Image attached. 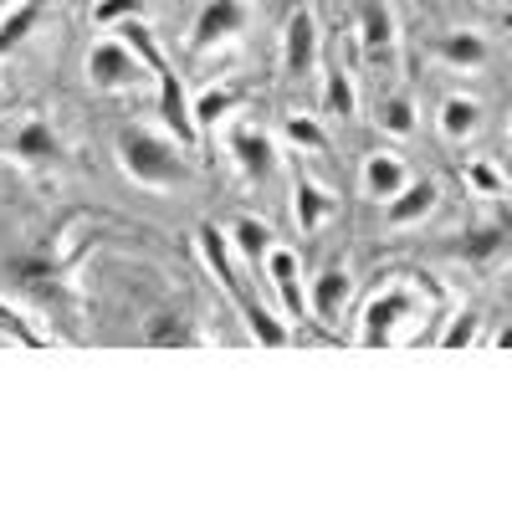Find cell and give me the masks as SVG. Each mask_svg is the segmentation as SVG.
Here are the masks:
<instances>
[{"label":"cell","instance_id":"cell-14","mask_svg":"<svg viewBox=\"0 0 512 512\" xmlns=\"http://www.w3.org/2000/svg\"><path fill=\"white\" fill-rule=\"evenodd\" d=\"M436 128H441V139L451 144H466V139H477V128H482V103L477 98H466V93H451L436 113Z\"/></svg>","mask_w":512,"mask_h":512},{"label":"cell","instance_id":"cell-28","mask_svg":"<svg viewBox=\"0 0 512 512\" xmlns=\"http://www.w3.org/2000/svg\"><path fill=\"white\" fill-rule=\"evenodd\" d=\"M287 134L303 144V149H318V144H323V134H318V123H313V118H287Z\"/></svg>","mask_w":512,"mask_h":512},{"label":"cell","instance_id":"cell-20","mask_svg":"<svg viewBox=\"0 0 512 512\" xmlns=\"http://www.w3.org/2000/svg\"><path fill=\"white\" fill-rule=\"evenodd\" d=\"M41 6H47V0H21V6H11V21L0 26V52H11L16 41L31 36V26L41 21Z\"/></svg>","mask_w":512,"mask_h":512},{"label":"cell","instance_id":"cell-17","mask_svg":"<svg viewBox=\"0 0 512 512\" xmlns=\"http://www.w3.org/2000/svg\"><path fill=\"white\" fill-rule=\"evenodd\" d=\"M231 246L241 251V262H246V267H267V251H272L277 241H272V226H267V221L241 216V221L231 226Z\"/></svg>","mask_w":512,"mask_h":512},{"label":"cell","instance_id":"cell-2","mask_svg":"<svg viewBox=\"0 0 512 512\" xmlns=\"http://www.w3.org/2000/svg\"><path fill=\"white\" fill-rule=\"evenodd\" d=\"M200 251H205V262L216 267V277H221V287L231 292V303L241 308V318H246V328H251V338L262 349H287L292 344V333L256 303L251 297V287H246V277H241V267H236V256H231V236L226 231H216V226H205L200 231Z\"/></svg>","mask_w":512,"mask_h":512},{"label":"cell","instance_id":"cell-16","mask_svg":"<svg viewBox=\"0 0 512 512\" xmlns=\"http://www.w3.org/2000/svg\"><path fill=\"white\" fill-rule=\"evenodd\" d=\"M328 210H333V195H328L323 185H313L308 175H297V180H292V216H297V231L313 236V231L323 226Z\"/></svg>","mask_w":512,"mask_h":512},{"label":"cell","instance_id":"cell-3","mask_svg":"<svg viewBox=\"0 0 512 512\" xmlns=\"http://www.w3.org/2000/svg\"><path fill=\"white\" fill-rule=\"evenodd\" d=\"M82 72H88V82L98 93H134L144 88V82H154L149 62L128 47L123 36H103L88 47V62H82Z\"/></svg>","mask_w":512,"mask_h":512},{"label":"cell","instance_id":"cell-29","mask_svg":"<svg viewBox=\"0 0 512 512\" xmlns=\"http://www.w3.org/2000/svg\"><path fill=\"white\" fill-rule=\"evenodd\" d=\"M492 344H497V349H512V328H502V333L492 338Z\"/></svg>","mask_w":512,"mask_h":512},{"label":"cell","instance_id":"cell-9","mask_svg":"<svg viewBox=\"0 0 512 512\" xmlns=\"http://www.w3.org/2000/svg\"><path fill=\"white\" fill-rule=\"evenodd\" d=\"M67 154V144H62V134L52 128V118H26L21 128H16V139H11V159H21V164H31V169H47V164H57Z\"/></svg>","mask_w":512,"mask_h":512},{"label":"cell","instance_id":"cell-22","mask_svg":"<svg viewBox=\"0 0 512 512\" xmlns=\"http://www.w3.org/2000/svg\"><path fill=\"white\" fill-rule=\"evenodd\" d=\"M466 185H472L477 195H502V190H507L502 169H497L492 159H472V164H466Z\"/></svg>","mask_w":512,"mask_h":512},{"label":"cell","instance_id":"cell-24","mask_svg":"<svg viewBox=\"0 0 512 512\" xmlns=\"http://www.w3.org/2000/svg\"><path fill=\"white\" fill-rule=\"evenodd\" d=\"M507 246V231L502 226H482V231H472L461 241V256H472V262H482V256H492V251H502Z\"/></svg>","mask_w":512,"mask_h":512},{"label":"cell","instance_id":"cell-4","mask_svg":"<svg viewBox=\"0 0 512 512\" xmlns=\"http://www.w3.org/2000/svg\"><path fill=\"white\" fill-rule=\"evenodd\" d=\"M359 52L374 72H400V21L390 0H359Z\"/></svg>","mask_w":512,"mask_h":512},{"label":"cell","instance_id":"cell-31","mask_svg":"<svg viewBox=\"0 0 512 512\" xmlns=\"http://www.w3.org/2000/svg\"><path fill=\"white\" fill-rule=\"evenodd\" d=\"M507 144H512V128H507Z\"/></svg>","mask_w":512,"mask_h":512},{"label":"cell","instance_id":"cell-1","mask_svg":"<svg viewBox=\"0 0 512 512\" xmlns=\"http://www.w3.org/2000/svg\"><path fill=\"white\" fill-rule=\"evenodd\" d=\"M118 169L144 190H180L190 185V164L175 149V139L154 134V128H123L118 134Z\"/></svg>","mask_w":512,"mask_h":512},{"label":"cell","instance_id":"cell-8","mask_svg":"<svg viewBox=\"0 0 512 512\" xmlns=\"http://www.w3.org/2000/svg\"><path fill=\"white\" fill-rule=\"evenodd\" d=\"M282 67L287 77H313L318 72V16L292 11L282 26Z\"/></svg>","mask_w":512,"mask_h":512},{"label":"cell","instance_id":"cell-5","mask_svg":"<svg viewBox=\"0 0 512 512\" xmlns=\"http://www.w3.org/2000/svg\"><path fill=\"white\" fill-rule=\"evenodd\" d=\"M246 26H251V0H205L195 26H190V52L195 57L216 52L226 41H236Z\"/></svg>","mask_w":512,"mask_h":512},{"label":"cell","instance_id":"cell-7","mask_svg":"<svg viewBox=\"0 0 512 512\" xmlns=\"http://www.w3.org/2000/svg\"><path fill=\"white\" fill-rule=\"evenodd\" d=\"M226 149H231V159H236V169L251 180V185H272L277 180V144H272V134L267 128H256V123H241V128H231V139H226Z\"/></svg>","mask_w":512,"mask_h":512},{"label":"cell","instance_id":"cell-10","mask_svg":"<svg viewBox=\"0 0 512 512\" xmlns=\"http://www.w3.org/2000/svg\"><path fill=\"white\" fill-rule=\"evenodd\" d=\"M410 180H415V175H410V164H405L400 154H390V149L369 154V159H364V169H359V185H364V195H369V200H395Z\"/></svg>","mask_w":512,"mask_h":512},{"label":"cell","instance_id":"cell-12","mask_svg":"<svg viewBox=\"0 0 512 512\" xmlns=\"http://www.w3.org/2000/svg\"><path fill=\"white\" fill-rule=\"evenodd\" d=\"M436 205H441V190L431 180H410L395 200H384V221H390L395 231H405V226H420Z\"/></svg>","mask_w":512,"mask_h":512},{"label":"cell","instance_id":"cell-25","mask_svg":"<svg viewBox=\"0 0 512 512\" xmlns=\"http://www.w3.org/2000/svg\"><path fill=\"white\" fill-rule=\"evenodd\" d=\"M0 333H11L16 338V344H26V349H41V344H47V333H36L16 308H6V303H0Z\"/></svg>","mask_w":512,"mask_h":512},{"label":"cell","instance_id":"cell-30","mask_svg":"<svg viewBox=\"0 0 512 512\" xmlns=\"http://www.w3.org/2000/svg\"><path fill=\"white\" fill-rule=\"evenodd\" d=\"M6 6H11V0H0V11H6Z\"/></svg>","mask_w":512,"mask_h":512},{"label":"cell","instance_id":"cell-23","mask_svg":"<svg viewBox=\"0 0 512 512\" xmlns=\"http://www.w3.org/2000/svg\"><path fill=\"white\" fill-rule=\"evenodd\" d=\"M231 103H236V93H226V88L216 93V88H210V93L195 103V128H216V123L231 113Z\"/></svg>","mask_w":512,"mask_h":512},{"label":"cell","instance_id":"cell-26","mask_svg":"<svg viewBox=\"0 0 512 512\" xmlns=\"http://www.w3.org/2000/svg\"><path fill=\"white\" fill-rule=\"evenodd\" d=\"M139 11H144V0H98V6H93V21H98V26H118V21L139 16Z\"/></svg>","mask_w":512,"mask_h":512},{"label":"cell","instance_id":"cell-27","mask_svg":"<svg viewBox=\"0 0 512 512\" xmlns=\"http://www.w3.org/2000/svg\"><path fill=\"white\" fill-rule=\"evenodd\" d=\"M441 344H446V349H466V344H477V318H472V313H461V318L441 333Z\"/></svg>","mask_w":512,"mask_h":512},{"label":"cell","instance_id":"cell-21","mask_svg":"<svg viewBox=\"0 0 512 512\" xmlns=\"http://www.w3.org/2000/svg\"><path fill=\"white\" fill-rule=\"evenodd\" d=\"M149 344H175V349H195V344H205V333H195L185 318H164V323H154L149 328Z\"/></svg>","mask_w":512,"mask_h":512},{"label":"cell","instance_id":"cell-19","mask_svg":"<svg viewBox=\"0 0 512 512\" xmlns=\"http://www.w3.org/2000/svg\"><path fill=\"white\" fill-rule=\"evenodd\" d=\"M323 103H328V113H338V118H349V113L359 108L354 77H349V67H344V62H333V67L323 72Z\"/></svg>","mask_w":512,"mask_h":512},{"label":"cell","instance_id":"cell-18","mask_svg":"<svg viewBox=\"0 0 512 512\" xmlns=\"http://www.w3.org/2000/svg\"><path fill=\"white\" fill-rule=\"evenodd\" d=\"M374 123H379V134H390V139H410L415 128H420V113H415V103L405 93H390V98L379 103Z\"/></svg>","mask_w":512,"mask_h":512},{"label":"cell","instance_id":"cell-11","mask_svg":"<svg viewBox=\"0 0 512 512\" xmlns=\"http://www.w3.org/2000/svg\"><path fill=\"white\" fill-rule=\"evenodd\" d=\"M349 297H354V277L344 272V267H328L323 277H313V292H308V313L318 318V323H338L349 313Z\"/></svg>","mask_w":512,"mask_h":512},{"label":"cell","instance_id":"cell-13","mask_svg":"<svg viewBox=\"0 0 512 512\" xmlns=\"http://www.w3.org/2000/svg\"><path fill=\"white\" fill-rule=\"evenodd\" d=\"M262 272H267V282L277 287L287 318H303V313H308V292H303V282H297V256H292V251H282V246H272Z\"/></svg>","mask_w":512,"mask_h":512},{"label":"cell","instance_id":"cell-6","mask_svg":"<svg viewBox=\"0 0 512 512\" xmlns=\"http://www.w3.org/2000/svg\"><path fill=\"white\" fill-rule=\"evenodd\" d=\"M420 318V297L410 287H384L379 297H369L364 308V328H359V344H395L400 323Z\"/></svg>","mask_w":512,"mask_h":512},{"label":"cell","instance_id":"cell-15","mask_svg":"<svg viewBox=\"0 0 512 512\" xmlns=\"http://www.w3.org/2000/svg\"><path fill=\"white\" fill-rule=\"evenodd\" d=\"M436 57H441L446 67H456V72H477V67L492 57V47H487L482 31H446V36L436 41Z\"/></svg>","mask_w":512,"mask_h":512}]
</instances>
